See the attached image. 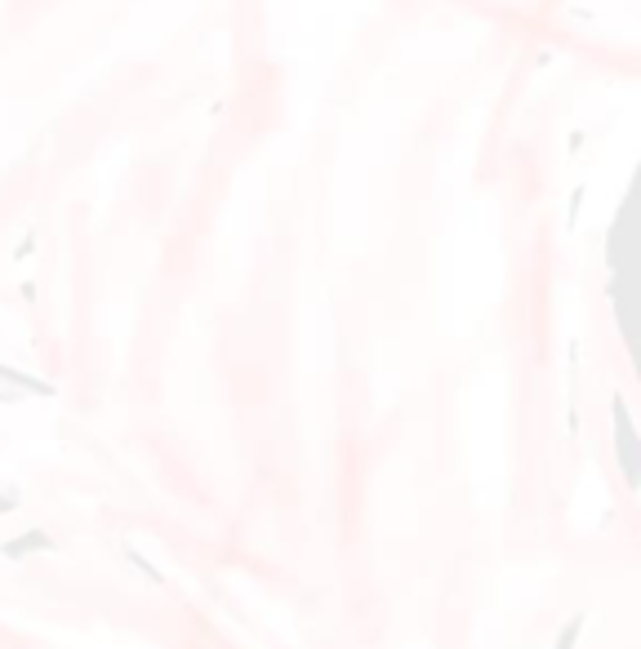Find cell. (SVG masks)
<instances>
[{
    "label": "cell",
    "instance_id": "cell-1",
    "mask_svg": "<svg viewBox=\"0 0 641 649\" xmlns=\"http://www.w3.org/2000/svg\"><path fill=\"white\" fill-rule=\"evenodd\" d=\"M32 552H54V538L41 534V529H32V534H23V538L0 543V556H5V561H23V556H32Z\"/></svg>",
    "mask_w": 641,
    "mask_h": 649
},
{
    "label": "cell",
    "instance_id": "cell-2",
    "mask_svg": "<svg viewBox=\"0 0 641 649\" xmlns=\"http://www.w3.org/2000/svg\"><path fill=\"white\" fill-rule=\"evenodd\" d=\"M588 609H579V614H570L566 623L557 627V636H552V649H579V641H584V632H588Z\"/></svg>",
    "mask_w": 641,
    "mask_h": 649
},
{
    "label": "cell",
    "instance_id": "cell-3",
    "mask_svg": "<svg viewBox=\"0 0 641 649\" xmlns=\"http://www.w3.org/2000/svg\"><path fill=\"white\" fill-rule=\"evenodd\" d=\"M14 512V498H0V516H9Z\"/></svg>",
    "mask_w": 641,
    "mask_h": 649
}]
</instances>
